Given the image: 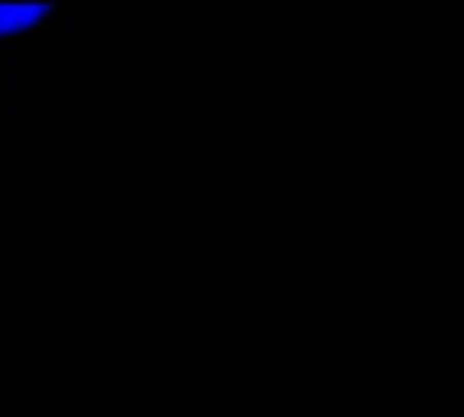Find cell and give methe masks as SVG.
Returning <instances> with one entry per match:
<instances>
[{
	"instance_id": "cell-3",
	"label": "cell",
	"mask_w": 464,
	"mask_h": 417,
	"mask_svg": "<svg viewBox=\"0 0 464 417\" xmlns=\"http://www.w3.org/2000/svg\"><path fill=\"white\" fill-rule=\"evenodd\" d=\"M0 54H3L6 60L14 62V60H16V46H14V44H3V52H0Z\"/></svg>"
},
{
	"instance_id": "cell-1",
	"label": "cell",
	"mask_w": 464,
	"mask_h": 417,
	"mask_svg": "<svg viewBox=\"0 0 464 417\" xmlns=\"http://www.w3.org/2000/svg\"><path fill=\"white\" fill-rule=\"evenodd\" d=\"M71 30L73 33L82 30V3H79V0H73V3H71Z\"/></svg>"
},
{
	"instance_id": "cell-4",
	"label": "cell",
	"mask_w": 464,
	"mask_h": 417,
	"mask_svg": "<svg viewBox=\"0 0 464 417\" xmlns=\"http://www.w3.org/2000/svg\"><path fill=\"white\" fill-rule=\"evenodd\" d=\"M49 27H44V25H30V27H22V33H27V35H41V33H46Z\"/></svg>"
},
{
	"instance_id": "cell-2",
	"label": "cell",
	"mask_w": 464,
	"mask_h": 417,
	"mask_svg": "<svg viewBox=\"0 0 464 417\" xmlns=\"http://www.w3.org/2000/svg\"><path fill=\"white\" fill-rule=\"evenodd\" d=\"M6 95H8V68L0 62V98H6Z\"/></svg>"
}]
</instances>
